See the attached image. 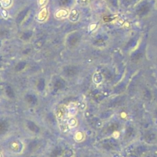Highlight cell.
Wrapping results in <instances>:
<instances>
[{"instance_id":"1","label":"cell","mask_w":157,"mask_h":157,"mask_svg":"<svg viewBox=\"0 0 157 157\" xmlns=\"http://www.w3.org/2000/svg\"><path fill=\"white\" fill-rule=\"evenodd\" d=\"M149 11V7L147 5L143 6L140 9H139V14L141 15H144L147 14Z\"/></svg>"}]
</instances>
